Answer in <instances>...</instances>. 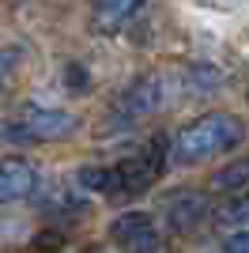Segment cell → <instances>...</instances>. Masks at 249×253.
I'll list each match as a JSON object with an SVG mask.
<instances>
[{"label":"cell","instance_id":"cell-1","mask_svg":"<svg viewBox=\"0 0 249 253\" xmlns=\"http://www.w3.org/2000/svg\"><path fill=\"white\" fill-rule=\"evenodd\" d=\"M242 140H246L242 117L215 110V114H204V117H197V121H189V125L177 132L170 159L181 163V167H197V163H204V159H215V155L234 151Z\"/></svg>","mask_w":249,"mask_h":253},{"label":"cell","instance_id":"cell-2","mask_svg":"<svg viewBox=\"0 0 249 253\" xmlns=\"http://www.w3.org/2000/svg\"><path fill=\"white\" fill-rule=\"evenodd\" d=\"M174 95V84H170V76H140L136 84H128L117 98V110L124 117H151L159 114L166 106V98Z\"/></svg>","mask_w":249,"mask_h":253},{"label":"cell","instance_id":"cell-3","mask_svg":"<svg viewBox=\"0 0 249 253\" xmlns=\"http://www.w3.org/2000/svg\"><path fill=\"white\" fill-rule=\"evenodd\" d=\"M110 238L117 246H124L128 253H163V238L155 231V219L147 211H124L110 223Z\"/></svg>","mask_w":249,"mask_h":253},{"label":"cell","instance_id":"cell-4","mask_svg":"<svg viewBox=\"0 0 249 253\" xmlns=\"http://www.w3.org/2000/svg\"><path fill=\"white\" fill-rule=\"evenodd\" d=\"M121 170V185H124V197H136V193H144L147 185H155L159 174L166 170V144L155 140L144 155H128L124 163H117Z\"/></svg>","mask_w":249,"mask_h":253},{"label":"cell","instance_id":"cell-5","mask_svg":"<svg viewBox=\"0 0 249 253\" xmlns=\"http://www.w3.org/2000/svg\"><path fill=\"white\" fill-rule=\"evenodd\" d=\"M76 125H80V117L68 110H42V106L23 110V128L31 132V140H64L72 136Z\"/></svg>","mask_w":249,"mask_h":253},{"label":"cell","instance_id":"cell-6","mask_svg":"<svg viewBox=\"0 0 249 253\" xmlns=\"http://www.w3.org/2000/svg\"><path fill=\"white\" fill-rule=\"evenodd\" d=\"M208 197L197 189H189V193H177L174 201L166 204V227L174 234H189V231H197L200 219H208Z\"/></svg>","mask_w":249,"mask_h":253},{"label":"cell","instance_id":"cell-7","mask_svg":"<svg viewBox=\"0 0 249 253\" xmlns=\"http://www.w3.org/2000/svg\"><path fill=\"white\" fill-rule=\"evenodd\" d=\"M38 189V170L27 159H0V204L23 201Z\"/></svg>","mask_w":249,"mask_h":253},{"label":"cell","instance_id":"cell-8","mask_svg":"<svg viewBox=\"0 0 249 253\" xmlns=\"http://www.w3.org/2000/svg\"><path fill=\"white\" fill-rule=\"evenodd\" d=\"M144 0H94V11H91V27L98 34H117L124 23L136 15Z\"/></svg>","mask_w":249,"mask_h":253},{"label":"cell","instance_id":"cell-9","mask_svg":"<svg viewBox=\"0 0 249 253\" xmlns=\"http://www.w3.org/2000/svg\"><path fill=\"white\" fill-rule=\"evenodd\" d=\"M170 84H174L181 95L200 98L219 84V68H211V64H185V68H177V72L170 76Z\"/></svg>","mask_w":249,"mask_h":253},{"label":"cell","instance_id":"cell-10","mask_svg":"<svg viewBox=\"0 0 249 253\" xmlns=\"http://www.w3.org/2000/svg\"><path fill=\"white\" fill-rule=\"evenodd\" d=\"M76 181H80L87 193H102V197H121V193H124L121 170H117V167H80Z\"/></svg>","mask_w":249,"mask_h":253},{"label":"cell","instance_id":"cell-11","mask_svg":"<svg viewBox=\"0 0 249 253\" xmlns=\"http://www.w3.org/2000/svg\"><path fill=\"white\" fill-rule=\"evenodd\" d=\"M211 189L215 193H246L249 189V155L246 159H234V163H227V167H219L215 174H211Z\"/></svg>","mask_w":249,"mask_h":253},{"label":"cell","instance_id":"cell-12","mask_svg":"<svg viewBox=\"0 0 249 253\" xmlns=\"http://www.w3.org/2000/svg\"><path fill=\"white\" fill-rule=\"evenodd\" d=\"M211 219L227 223V227H234V223H249V193H238V197H227L223 204H215Z\"/></svg>","mask_w":249,"mask_h":253},{"label":"cell","instance_id":"cell-13","mask_svg":"<svg viewBox=\"0 0 249 253\" xmlns=\"http://www.w3.org/2000/svg\"><path fill=\"white\" fill-rule=\"evenodd\" d=\"M64 80H68L76 91H83V87L91 84V76H87V68H83V64H64Z\"/></svg>","mask_w":249,"mask_h":253},{"label":"cell","instance_id":"cell-14","mask_svg":"<svg viewBox=\"0 0 249 253\" xmlns=\"http://www.w3.org/2000/svg\"><path fill=\"white\" fill-rule=\"evenodd\" d=\"M223 253H249V231H234L223 242Z\"/></svg>","mask_w":249,"mask_h":253},{"label":"cell","instance_id":"cell-15","mask_svg":"<svg viewBox=\"0 0 249 253\" xmlns=\"http://www.w3.org/2000/svg\"><path fill=\"white\" fill-rule=\"evenodd\" d=\"M57 246H64L61 231H42L38 238H34V250H57Z\"/></svg>","mask_w":249,"mask_h":253},{"label":"cell","instance_id":"cell-16","mask_svg":"<svg viewBox=\"0 0 249 253\" xmlns=\"http://www.w3.org/2000/svg\"><path fill=\"white\" fill-rule=\"evenodd\" d=\"M15 64H19V49H4L0 53V76H4V80L15 72Z\"/></svg>","mask_w":249,"mask_h":253},{"label":"cell","instance_id":"cell-17","mask_svg":"<svg viewBox=\"0 0 249 253\" xmlns=\"http://www.w3.org/2000/svg\"><path fill=\"white\" fill-rule=\"evenodd\" d=\"M4 91H8V80H4V76H0V95H4Z\"/></svg>","mask_w":249,"mask_h":253},{"label":"cell","instance_id":"cell-18","mask_svg":"<svg viewBox=\"0 0 249 253\" xmlns=\"http://www.w3.org/2000/svg\"><path fill=\"white\" fill-rule=\"evenodd\" d=\"M91 253H106V250H91Z\"/></svg>","mask_w":249,"mask_h":253}]
</instances>
